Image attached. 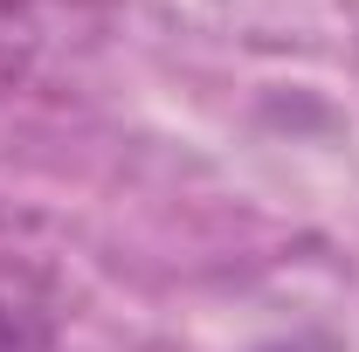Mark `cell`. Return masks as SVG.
Returning <instances> with one entry per match:
<instances>
[{
    "mask_svg": "<svg viewBox=\"0 0 359 352\" xmlns=\"http://www.w3.org/2000/svg\"><path fill=\"white\" fill-rule=\"evenodd\" d=\"M42 7L35 0H0V97L7 90H21L28 76H35V62H42Z\"/></svg>",
    "mask_w": 359,
    "mask_h": 352,
    "instance_id": "cell-1",
    "label": "cell"
},
{
    "mask_svg": "<svg viewBox=\"0 0 359 352\" xmlns=\"http://www.w3.org/2000/svg\"><path fill=\"white\" fill-rule=\"evenodd\" d=\"M55 346V311L28 290H0V352H48Z\"/></svg>",
    "mask_w": 359,
    "mask_h": 352,
    "instance_id": "cell-2",
    "label": "cell"
}]
</instances>
